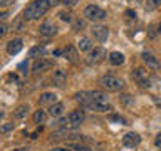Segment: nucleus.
<instances>
[{"mask_svg":"<svg viewBox=\"0 0 161 151\" xmlns=\"http://www.w3.org/2000/svg\"><path fill=\"white\" fill-rule=\"evenodd\" d=\"M74 99L84 109H91V111H96V113L113 111L109 98L104 92H101V91H80V92H77L74 96Z\"/></svg>","mask_w":161,"mask_h":151,"instance_id":"f257e3e1","label":"nucleus"},{"mask_svg":"<svg viewBox=\"0 0 161 151\" xmlns=\"http://www.w3.org/2000/svg\"><path fill=\"white\" fill-rule=\"evenodd\" d=\"M84 118H86V114H84L82 109H74V111H70L67 116H62V118H59V119L54 123V126H57L59 129L74 131V129H77L79 126L82 124Z\"/></svg>","mask_w":161,"mask_h":151,"instance_id":"f03ea898","label":"nucleus"},{"mask_svg":"<svg viewBox=\"0 0 161 151\" xmlns=\"http://www.w3.org/2000/svg\"><path fill=\"white\" fill-rule=\"evenodd\" d=\"M50 5L45 0H32L24 10V20H37L49 12Z\"/></svg>","mask_w":161,"mask_h":151,"instance_id":"7ed1b4c3","label":"nucleus"},{"mask_svg":"<svg viewBox=\"0 0 161 151\" xmlns=\"http://www.w3.org/2000/svg\"><path fill=\"white\" fill-rule=\"evenodd\" d=\"M97 84H99V87L109 91V92H119V91H123L126 87L124 81L121 77H118V76H113V74L101 76L97 79Z\"/></svg>","mask_w":161,"mask_h":151,"instance_id":"20e7f679","label":"nucleus"},{"mask_svg":"<svg viewBox=\"0 0 161 151\" xmlns=\"http://www.w3.org/2000/svg\"><path fill=\"white\" fill-rule=\"evenodd\" d=\"M131 77L141 89H149L153 86V79H151V76L144 67H134L133 72H131Z\"/></svg>","mask_w":161,"mask_h":151,"instance_id":"39448f33","label":"nucleus"},{"mask_svg":"<svg viewBox=\"0 0 161 151\" xmlns=\"http://www.w3.org/2000/svg\"><path fill=\"white\" fill-rule=\"evenodd\" d=\"M84 19L91 20V22H103V20L108 19V14H106L104 8L91 3V5H87V7L84 8Z\"/></svg>","mask_w":161,"mask_h":151,"instance_id":"423d86ee","label":"nucleus"},{"mask_svg":"<svg viewBox=\"0 0 161 151\" xmlns=\"http://www.w3.org/2000/svg\"><path fill=\"white\" fill-rule=\"evenodd\" d=\"M104 57H108V54H106V49L104 47H94L89 50L87 57H86V62L89 65H96L99 62H103Z\"/></svg>","mask_w":161,"mask_h":151,"instance_id":"0eeeda50","label":"nucleus"},{"mask_svg":"<svg viewBox=\"0 0 161 151\" xmlns=\"http://www.w3.org/2000/svg\"><path fill=\"white\" fill-rule=\"evenodd\" d=\"M54 67V60L52 59H45V57H40L37 59L34 62L32 65V72L34 74H40V72H44V70H49V69H52Z\"/></svg>","mask_w":161,"mask_h":151,"instance_id":"6e6552de","label":"nucleus"},{"mask_svg":"<svg viewBox=\"0 0 161 151\" xmlns=\"http://www.w3.org/2000/svg\"><path fill=\"white\" fill-rule=\"evenodd\" d=\"M57 25H55L52 20H45V22L40 24V29H39V34L42 35V37H54L55 34H57Z\"/></svg>","mask_w":161,"mask_h":151,"instance_id":"1a4fd4ad","label":"nucleus"},{"mask_svg":"<svg viewBox=\"0 0 161 151\" xmlns=\"http://www.w3.org/2000/svg\"><path fill=\"white\" fill-rule=\"evenodd\" d=\"M91 34H92L94 40L104 42V40H108V37H109V29L106 27V25H94V27L91 29Z\"/></svg>","mask_w":161,"mask_h":151,"instance_id":"9d476101","label":"nucleus"},{"mask_svg":"<svg viewBox=\"0 0 161 151\" xmlns=\"http://www.w3.org/2000/svg\"><path fill=\"white\" fill-rule=\"evenodd\" d=\"M22 49H24V40L20 37H15V39L7 42V54L8 55H17Z\"/></svg>","mask_w":161,"mask_h":151,"instance_id":"9b49d317","label":"nucleus"},{"mask_svg":"<svg viewBox=\"0 0 161 151\" xmlns=\"http://www.w3.org/2000/svg\"><path fill=\"white\" fill-rule=\"evenodd\" d=\"M37 103H39L40 108H50L52 104L57 103V96H55L54 92H42L39 96Z\"/></svg>","mask_w":161,"mask_h":151,"instance_id":"f8f14e48","label":"nucleus"},{"mask_svg":"<svg viewBox=\"0 0 161 151\" xmlns=\"http://www.w3.org/2000/svg\"><path fill=\"white\" fill-rule=\"evenodd\" d=\"M62 57H64L65 60H69V62L75 64V62L79 60V52H77V49H75L72 44H67V45L64 47V50H62Z\"/></svg>","mask_w":161,"mask_h":151,"instance_id":"ddd939ff","label":"nucleus"},{"mask_svg":"<svg viewBox=\"0 0 161 151\" xmlns=\"http://www.w3.org/2000/svg\"><path fill=\"white\" fill-rule=\"evenodd\" d=\"M141 143V136L138 133H134V131H131V133H126L123 136V144L126 148H134V146H138Z\"/></svg>","mask_w":161,"mask_h":151,"instance_id":"4468645a","label":"nucleus"},{"mask_svg":"<svg viewBox=\"0 0 161 151\" xmlns=\"http://www.w3.org/2000/svg\"><path fill=\"white\" fill-rule=\"evenodd\" d=\"M54 86H57V87H62V86L67 82V72H65L64 69H55L52 77H50Z\"/></svg>","mask_w":161,"mask_h":151,"instance_id":"2eb2a0df","label":"nucleus"},{"mask_svg":"<svg viewBox=\"0 0 161 151\" xmlns=\"http://www.w3.org/2000/svg\"><path fill=\"white\" fill-rule=\"evenodd\" d=\"M141 59H143V62L148 65L149 69H159V60H158V57H156V55H153L151 52H148V50H144L143 54H141Z\"/></svg>","mask_w":161,"mask_h":151,"instance_id":"dca6fc26","label":"nucleus"},{"mask_svg":"<svg viewBox=\"0 0 161 151\" xmlns=\"http://www.w3.org/2000/svg\"><path fill=\"white\" fill-rule=\"evenodd\" d=\"M45 52H47V49H45V45H34V47H30L29 49V57L30 59H35V60H37V59H40V57H44V55H45Z\"/></svg>","mask_w":161,"mask_h":151,"instance_id":"f3484780","label":"nucleus"},{"mask_svg":"<svg viewBox=\"0 0 161 151\" xmlns=\"http://www.w3.org/2000/svg\"><path fill=\"white\" fill-rule=\"evenodd\" d=\"M64 111H65V106L57 101L55 104H52V106L49 108V113H47V114L50 116V118H60V116L64 114Z\"/></svg>","mask_w":161,"mask_h":151,"instance_id":"a211bd4d","label":"nucleus"},{"mask_svg":"<svg viewBox=\"0 0 161 151\" xmlns=\"http://www.w3.org/2000/svg\"><path fill=\"white\" fill-rule=\"evenodd\" d=\"M29 111H30L29 104H20V106H17V108H15V111H14V119H25V118H27V114H29Z\"/></svg>","mask_w":161,"mask_h":151,"instance_id":"6ab92c4d","label":"nucleus"},{"mask_svg":"<svg viewBox=\"0 0 161 151\" xmlns=\"http://www.w3.org/2000/svg\"><path fill=\"white\" fill-rule=\"evenodd\" d=\"M108 59H109L111 65H123V64H124V60H126L123 52H111Z\"/></svg>","mask_w":161,"mask_h":151,"instance_id":"aec40b11","label":"nucleus"},{"mask_svg":"<svg viewBox=\"0 0 161 151\" xmlns=\"http://www.w3.org/2000/svg\"><path fill=\"white\" fill-rule=\"evenodd\" d=\"M47 118H49V114L45 113L44 109H37V111H34V114H32V119H34L35 124H44L45 121H47Z\"/></svg>","mask_w":161,"mask_h":151,"instance_id":"412c9836","label":"nucleus"},{"mask_svg":"<svg viewBox=\"0 0 161 151\" xmlns=\"http://www.w3.org/2000/svg\"><path fill=\"white\" fill-rule=\"evenodd\" d=\"M77 49L80 52H89V50L92 49V40L89 37H80L79 42H77Z\"/></svg>","mask_w":161,"mask_h":151,"instance_id":"4be33fe9","label":"nucleus"},{"mask_svg":"<svg viewBox=\"0 0 161 151\" xmlns=\"http://www.w3.org/2000/svg\"><path fill=\"white\" fill-rule=\"evenodd\" d=\"M57 17L62 20V22H65V24H72L74 22V15H72V12L70 10H60V12L57 14Z\"/></svg>","mask_w":161,"mask_h":151,"instance_id":"5701e85b","label":"nucleus"},{"mask_svg":"<svg viewBox=\"0 0 161 151\" xmlns=\"http://www.w3.org/2000/svg\"><path fill=\"white\" fill-rule=\"evenodd\" d=\"M65 148H69L72 151H92L89 146H86L82 143H65Z\"/></svg>","mask_w":161,"mask_h":151,"instance_id":"b1692460","label":"nucleus"},{"mask_svg":"<svg viewBox=\"0 0 161 151\" xmlns=\"http://www.w3.org/2000/svg\"><path fill=\"white\" fill-rule=\"evenodd\" d=\"M86 29V20L84 19H75L72 22V30L74 32H80V30Z\"/></svg>","mask_w":161,"mask_h":151,"instance_id":"393cba45","label":"nucleus"},{"mask_svg":"<svg viewBox=\"0 0 161 151\" xmlns=\"http://www.w3.org/2000/svg\"><path fill=\"white\" fill-rule=\"evenodd\" d=\"M119 101H121V104H124V106H133L134 104V98L131 94H121L119 96Z\"/></svg>","mask_w":161,"mask_h":151,"instance_id":"a878e982","label":"nucleus"},{"mask_svg":"<svg viewBox=\"0 0 161 151\" xmlns=\"http://www.w3.org/2000/svg\"><path fill=\"white\" fill-rule=\"evenodd\" d=\"M144 7L146 10H156L158 7H161V0H146Z\"/></svg>","mask_w":161,"mask_h":151,"instance_id":"bb28decb","label":"nucleus"},{"mask_svg":"<svg viewBox=\"0 0 161 151\" xmlns=\"http://www.w3.org/2000/svg\"><path fill=\"white\" fill-rule=\"evenodd\" d=\"M108 119H109V121H114V123H119L121 126L128 124V121H126L123 116H119V114H109V116H108Z\"/></svg>","mask_w":161,"mask_h":151,"instance_id":"cd10ccee","label":"nucleus"},{"mask_svg":"<svg viewBox=\"0 0 161 151\" xmlns=\"http://www.w3.org/2000/svg\"><path fill=\"white\" fill-rule=\"evenodd\" d=\"M15 124L14 123H5V124H0V134H7L10 131H14Z\"/></svg>","mask_w":161,"mask_h":151,"instance_id":"c85d7f7f","label":"nucleus"},{"mask_svg":"<svg viewBox=\"0 0 161 151\" xmlns=\"http://www.w3.org/2000/svg\"><path fill=\"white\" fill-rule=\"evenodd\" d=\"M124 17H126V20H129V22H134L138 15H136V12H134V10L128 8V10H124Z\"/></svg>","mask_w":161,"mask_h":151,"instance_id":"c756f323","label":"nucleus"},{"mask_svg":"<svg viewBox=\"0 0 161 151\" xmlns=\"http://www.w3.org/2000/svg\"><path fill=\"white\" fill-rule=\"evenodd\" d=\"M17 69H19L22 74H27V70H29V60H24V62H20V64L17 65Z\"/></svg>","mask_w":161,"mask_h":151,"instance_id":"7c9ffc66","label":"nucleus"},{"mask_svg":"<svg viewBox=\"0 0 161 151\" xmlns=\"http://www.w3.org/2000/svg\"><path fill=\"white\" fill-rule=\"evenodd\" d=\"M8 32V25L7 24H0V39L5 37V34Z\"/></svg>","mask_w":161,"mask_h":151,"instance_id":"2f4dec72","label":"nucleus"},{"mask_svg":"<svg viewBox=\"0 0 161 151\" xmlns=\"http://www.w3.org/2000/svg\"><path fill=\"white\" fill-rule=\"evenodd\" d=\"M45 2H47L50 7H55V5H59L60 2H62V0H45Z\"/></svg>","mask_w":161,"mask_h":151,"instance_id":"473e14b6","label":"nucleus"},{"mask_svg":"<svg viewBox=\"0 0 161 151\" xmlns=\"http://www.w3.org/2000/svg\"><path fill=\"white\" fill-rule=\"evenodd\" d=\"M62 2H64L65 5H69V7H72V5H75L79 0H62Z\"/></svg>","mask_w":161,"mask_h":151,"instance_id":"72a5a7b5","label":"nucleus"},{"mask_svg":"<svg viewBox=\"0 0 161 151\" xmlns=\"http://www.w3.org/2000/svg\"><path fill=\"white\" fill-rule=\"evenodd\" d=\"M7 17H8V14H7V12H0V24H2V20H5Z\"/></svg>","mask_w":161,"mask_h":151,"instance_id":"f704fd0d","label":"nucleus"},{"mask_svg":"<svg viewBox=\"0 0 161 151\" xmlns=\"http://www.w3.org/2000/svg\"><path fill=\"white\" fill-rule=\"evenodd\" d=\"M49 151H72V149H69V148H52Z\"/></svg>","mask_w":161,"mask_h":151,"instance_id":"c9c22d12","label":"nucleus"},{"mask_svg":"<svg viewBox=\"0 0 161 151\" xmlns=\"http://www.w3.org/2000/svg\"><path fill=\"white\" fill-rule=\"evenodd\" d=\"M154 144H156V146H161V134H158V136H156V141H154Z\"/></svg>","mask_w":161,"mask_h":151,"instance_id":"e433bc0d","label":"nucleus"},{"mask_svg":"<svg viewBox=\"0 0 161 151\" xmlns=\"http://www.w3.org/2000/svg\"><path fill=\"white\" fill-rule=\"evenodd\" d=\"M52 55H55V57H57V55H62V50H54Z\"/></svg>","mask_w":161,"mask_h":151,"instance_id":"4c0bfd02","label":"nucleus"},{"mask_svg":"<svg viewBox=\"0 0 161 151\" xmlns=\"http://www.w3.org/2000/svg\"><path fill=\"white\" fill-rule=\"evenodd\" d=\"M10 0H0V5H8Z\"/></svg>","mask_w":161,"mask_h":151,"instance_id":"58836bf2","label":"nucleus"},{"mask_svg":"<svg viewBox=\"0 0 161 151\" xmlns=\"http://www.w3.org/2000/svg\"><path fill=\"white\" fill-rule=\"evenodd\" d=\"M10 151H29L27 148H15V149H10Z\"/></svg>","mask_w":161,"mask_h":151,"instance_id":"ea45409f","label":"nucleus"},{"mask_svg":"<svg viewBox=\"0 0 161 151\" xmlns=\"http://www.w3.org/2000/svg\"><path fill=\"white\" fill-rule=\"evenodd\" d=\"M5 118V113H3V111L2 109H0V123H2V119Z\"/></svg>","mask_w":161,"mask_h":151,"instance_id":"a19ab883","label":"nucleus"},{"mask_svg":"<svg viewBox=\"0 0 161 151\" xmlns=\"http://www.w3.org/2000/svg\"><path fill=\"white\" fill-rule=\"evenodd\" d=\"M158 34H159V35H161V22H159V24H158Z\"/></svg>","mask_w":161,"mask_h":151,"instance_id":"79ce46f5","label":"nucleus"}]
</instances>
